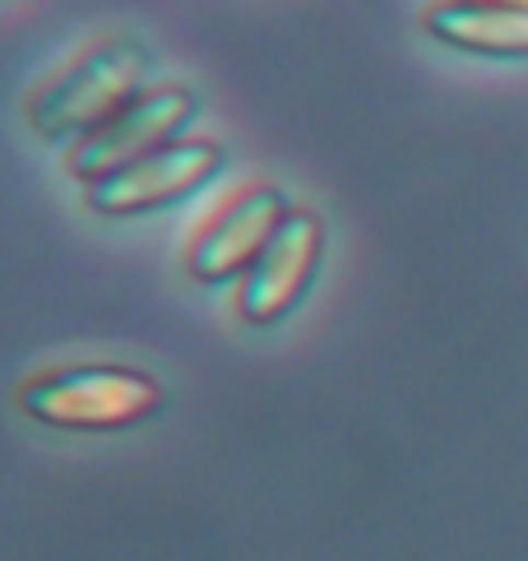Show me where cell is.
<instances>
[{"mask_svg":"<svg viewBox=\"0 0 528 561\" xmlns=\"http://www.w3.org/2000/svg\"><path fill=\"white\" fill-rule=\"evenodd\" d=\"M153 56L145 43L126 33H103L74 47L56 70H47L24 98V126L33 139L56 145L60 153L89 139L97 126L116 116L135 93L149 89Z\"/></svg>","mask_w":528,"mask_h":561,"instance_id":"cell-1","label":"cell"},{"mask_svg":"<svg viewBox=\"0 0 528 561\" xmlns=\"http://www.w3.org/2000/svg\"><path fill=\"white\" fill-rule=\"evenodd\" d=\"M162 380L126 363H66L14 386V409L37 427L74 436H112L162 413Z\"/></svg>","mask_w":528,"mask_h":561,"instance_id":"cell-2","label":"cell"},{"mask_svg":"<svg viewBox=\"0 0 528 561\" xmlns=\"http://www.w3.org/2000/svg\"><path fill=\"white\" fill-rule=\"evenodd\" d=\"M195 116H199V93L191 84H149L116 116H107L89 139H79L74 149L60 153V168L84 191L93 182H103V176L135 168L139 158L186 139Z\"/></svg>","mask_w":528,"mask_h":561,"instance_id":"cell-3","label":"cell"},{"mask_svg":"<svg viewBox=\"0 0 528 561\" xmlns=\"http://www.w3.org/2000/svg\"><path fill=\"white\" fill-rule=\"evenodd\" d=\"M228 172V149L218 139L205 135H186L176 145L158 149L149 158H139L135 168L103 176V182L84 186V209L97 218H149V214H168L186 199L205 195L218 176Z\"/></svg>","mask_w":528,"mask_h":561,"instance_id":"cell-4","label":"cell"},{"mask_svg":"<svg viewBox=\"0 0 528 561\" xmlns=\"http://www.w3.org/2000/svg\"><path fill=\"white\" fill-rule=\"evenodd\" d=\"M297 205L288 191H278L269 182L237 186L222 205L191 232L186 251H181V270L199 288H237L260 251L274 242V232L288 224V214Z\"/></svg>","mask_w":528,"mask_h":561,"instance_id":"cell-5","label":"cell"},{"mask_svg":"<svg viewBox=\"0 0 528 561\" xmlns=\"http://www.w3.org/2000/svg\"><path fill=\"white\" fill-rule=\"evenodd\" d=\"M324 247H330L324 218L315 209L297 205L288 214V224L274 232V242L260 251V260L232 288V311L241 325L269 330L307 302V293L315 288V274L324 265Z\"/></svg>","mask_w":528,"mask_h":561,"instance_id":"cell-6","label":"cell"},{"mask_svg":"<svg viewBox=\"0 0 528 561\" xmlns=\"http://www.w3.org/2000/svg\"><path fill=\"white\" fill-rule=\"evenodd\" d=\"M422 28L445 47L473 56H528V10L519 5H469L436 0L422 10Z\"/></svg>","mask_w":528,"mask_h":561,"instance_id":"cell-7","label":"cell"},{"mask_svg":"<svg viewBox=\"0 0 528 561\" xmlns=\"http://www.w3.org/2000/svg\"><path fill=\"white\" fill-rule=\"evenodd\" d=\"M469 5H519V10H528V0H469Z\"/></svg>","mask_w":528,"mask_h":561,"instance_id":"cell-8","label":"cell"}]
</instances>
